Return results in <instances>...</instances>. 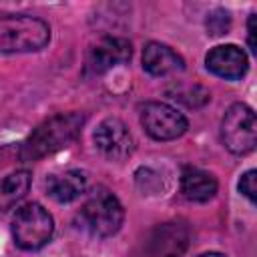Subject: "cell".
Returning <instances> with one entry per match:
<instances>
[{"label": "cell", "mask_w": 257, "mask_h": 257, "mask_svg": "<svg viewBox=\"0 0 257 257\" xmlns=\"http://www.w3.org/2000/svg\"><path fill=\"white\" fill-rule=\"evenodd\" d=\"M207 34H211V36H221V34H225L227 30H229V26H231V16H229V12L227 10H223V8H217V10H213L211 14H207Z\"/></svg>", "instance_id": "2e32d148"}, {"label": "cell", "mask_w": 257, "mask_h": 257, "mask_svg": "<svg viewBox=\"0 0 257 257\" xmlns=\"http://www.w3.org/2000/svg\"><path fill=\"white\" fill-rule=\"evenodd\" d=\"M143 68L151 76H169L185 68V60L167 44L149 42L143 50Z\"/></svg>", "instance_id": "8fae6325"}, {"label": "cell", "mask_w": 257, "mask_h": 257, "mask_svg": "<svg viewBox=\"0 0 257 257\" xmlns=\"http://www.w3.org/2000/svg\"><path fill=\"white\" fill-rule=\"evenodd\" d=\"M197 257H225L223 253H217V251H207V253H201Z\"/></svg>", "instance_id": "d6986e66"}, {"label": "cell", "mask_w": 257, "mask_h": 257, "mask_svg": "<svg viewBox=\"0 0 257 257\" xmlns=\"http://www.w3.org/2000/svg\"><path fill=\"white\" fill-rule=\"evenodd\" d=\"M84 227L98 237L114 235L124 219V209L120 201L104 187H96L82 205L80 211Z\"/></svg>", "instance_id": "3957f363"}, {"label": "cell", "mask_w": 257, "mask_h": 257, "mask_svg": "<svg viewBox=\"0 0 257 257\" xmlns=\"http://www.w3.org/2000/svg\"><path fill=\"white\" fill-rule=\"evenodd\" d=\"M141 124L145 128V133L149 137H153L155 141H173L179 139L181 135H185L189 122L187 118L173 108L167 102H145L141 106Z\"/></svg>", "instance_id": "52a82bcc"}, {"label": "cell", "mask_w": 257, "mask_h": 257, "mask_svg": "<svg viewBox=\"0 0 257 257\" xmlns=\"http://www.w3.org/2000/svg\"><path fill=\"white\" fill-rule=\"evenodd\" d=\"M32 175L28 171H16L0 179V211H8L18 205L30 191Z\"/></svg>", "instance_id": "5bb4252c"}, {"label": "cell", "mask_w": 257, "mask_h": 257, "mask_svg": "<svg viewBox=\"0 0 257 257\" xmlns=\"http://www.w3.org/2000/svg\"><path fill=\"white\" fill-rule=\"evenodd\" d=\"M223 145L233 155H247L257 145V118L251 106L235 102L225 110L221 120Z\"/></svg>", "instance_id": "5b68a950"}, {"label": "cell", "mask_w": 257, "mask_h": 257, "mask_svg": "<svg viewBox=\"0 0 257 257\" xmlns=\"http://www.w3.org/2000/svg\"><path fill=\"white\" fill-rule=\"evenodd\" d=\"M50 40V26L36 16L4 14L0 16V52H36Z\"/></svg>", "instance_id": "7a4b0ae2"}, {"label": "cell", "mask_w": 257, "mask_h": 257, "mask_svg": "<svg viewBox=\"0 0 257 257\" xmlns=\"http://www.w3.org/2000/svg\"><path fill=\"white\" fill-rule=\"evenodd\" d=\"M255 18H257V14H251L249 16V22H247V44H249V50L255 54L257 52V42H255V34H257V30H255Z\"/></svg>", "instance_id": "ac0fdd59"}, {"label": "cell", "mask_w": 257, "mask_h": 257, "mask_svg": "<svg viewBox=\"0 0 257 257\" xmlns=\"http://www.w3.org/2000/svg\"><path fill=\"white\" fill-rule=\"evenodd\" d=\"M239 191L251 201L255 203L257 201V171H247L241 179H239Z\"/></svg>", "instance_id": "e0dca14e"}, {"label": "cell", "mask_w": 257, "mask_h": 257, "mask_svg": "<svg viewBox=\"0 0 257 257\" xmlns=\"http://www.w3.org/2000/svg\"><path fill=\"white\" fill-rule=\"evenodd\" d=\"M187 245L189 227L181 221H169L149 231L135 257H183Z\"/></svg>", "instance_id": "8992f818"}, {"label": "cell", "mask_w": 257, "mask_h": 257, "mask_svg": "<svg viewBox=\"0 0 257 257\" xmlns=\"http://www.w3.org/2000/svg\"><path fill=\"white\" fill-rule=\"evenodd\" d=\"M84 120H86V116L76 110L58 112V114L46 118L22 143L20 153H18L20 159L22 161H38L46 155H52V153L68 147V143H72L80 135Z\"/></svg>", "instance_id": "6da1fadb"}, {"label": "cell", "mask_w": 257, "mask_h": 257, "mask_svg": "<svg viewBox=\"0 0 257 257\" xmlns=\"http://www.w3.org/2000/svg\"><path fill=\"white\" fill-rule=\"evenodd\" d=\"M133 54V46L126 38L122 36H104L100 38L96 44L90 46L88 54H86V64H84V72L86 74H104L106 70L128 62Z\"/></svg>", "instance_id": "9c48e42d"}, {"label": "cell", "mask_w": 257, "mask_h": 257, "mask_svg": "<svg viewBox=\"0 0 257 257\" xmlns=\"http://www.w3.org/2000/svg\"><path fill=\"white\" fill-rule=\"evenodd\" d=\"M217 179L197 167H185L181 173V193L185 199L195 203H205L215 197L217 193Z\"/></svg>", "instance_id": "7c38bea8"}, {"label": "cell", "mask_w": 257, "mask_h": 257, "mask_svg": "<svg viewBox=\"0 0 257 257\" xmlns=\"http://www.w3.org/2000/svg\"><path fill=\"white\" fill-rule=\"evenodd\" d=\"M167 94H169L173 100H179V102H183V104H187V106H193V108L203 106V104L209 102V98H211L209 90H205V88L199 86V84H179V86H175V88H169Z\"/></svg>", "instance_id": "9a60e30c"}, {"label": "cell", "mask_w": 257, "mask_h": 257, "mask_svg": "<svg viewBox=\"0 0 257 257\" xmlns=\"http://www.w3.org/2000/svg\"><path fill=\"white\" fill-rule=\"evenodd\" d=\"M96 149L110 161H124L135 151V139L120 118L108 116L98 122L94 131Z\"/></svg>", "instance_id": "ba28073f"}, {"label": "cell", "mask_w": 257, "mask_h": 257, "mask_svg": "<svg viewBox=\"0 0 257 257\" xmlns=\"http://www.w3.org/2000/svg\"><path fill=\"white\" fill-rule=\"evenodd\" d=\"M54 233L52 215L40 203H28L16 211L12 221L14 243L24 251H36L44 247Z\"/></svg>", "instance_id": "277c9868"}, {"label": "cell", "mask_w": 257, "mask_h": 257, "mask_svg": "<svg viewBox=\"0 0 257 257\" xmlns=\"http://www.w3.org/2000/svg\"><path fill=\"white\" fill-rule=\"evenodd\" d=\"M46 191L54 201L70 203L86 191V175L78 169L60 173V175H52L46 181Z\"/></svg>", "instance_id": "4fadbf2b"}, {"label": "cell", "mask_w": 257, "mask_h": 257, "mask_svg": "<svg viewBox=\"0 0 257 257\" xmlns=\"http://www.w3.org/2000/svg\"><path fill=\"white\" fill-rule=\"evenodd\" d=\"M205 64L209 72L225 80H239L249 68L247 54L235 44H221L211 48L205 56Z\"/></svg>", "instance_id": "30bf717a"}]
</instances>
